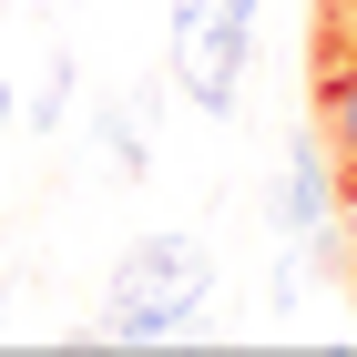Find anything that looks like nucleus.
<instances>
[{"instance_id":"nucleus-1","label":"nucleus","mask_w":357,"mask_h":357,"mask_svg":"<svg viewBox=\"0 0 357 357\" xmlns=\"http://www.w3.org/2000/svg\"><path fill=\"white\" fill-rule=\"evenodd\" d=\"M204 296H215V255L194 235H143L102 286V327L112 337H174L184 317H204Z\"/></svg>"},{"instance_id":"nucleus-2","label":"nucleus","mask_w":357,"mask_h":357,"mask_svg":"<svg viewBox=\"0 0 357 357\" xmlns=\"http://www.w3.org/2000/svg\"><path fill=\"white\" fill-rule=\"evenodd\" d=\"M245 52H255V0H215V21L174 41V82H184L194 112H235L245 92Z\"/></svg>"},{"instance_id":"nucleus-3","label":"nucleus","mask_w":357,"mask_h":357,"mask_svg":"<svg viewBox=\"0 0 357 357\" xmlns=\"http://www.w3.org/2000/svg\"><path fill=\"white\" fill-rule=\"evenodd\" d=\"M275 235H296V245L337 235V153H327V133H306L286 153V174H275Z\"/></svg>"},{"instance_id":"nucleus-4","label":"nucleus","mask_w":357,"mask_h":357,"mask_svg":"<svg viewBox=\"0 0 357 357\" xmlns=\"http://www.w3.org/2000/svg\"><path fill=\"white\" fill-rule=\"evenodd\" d=\"M317 133L337 153V194L357 204V41H317Z\"/></svg>"},{"instance_id":"nucleus-5","label":"nucleus","mask_w":357,"mask_h":357,"mask_svg":"<svg viewBox=\"0 0 357 357\" xmlns=\"http://www.w3.org/2000/svg\"><path fill=\"white\" fill-rule=\"evenodd\" d=\"M102 143H112V174H123V184L153 164V153H143V112H102Z\"/></svg>"},{"instance_id":"nucleus-6","label":"nucleus","mask_w":357,"mask_h":357,"mask_svg":"<svg viewBox=\"0 0 357 357\" xmlns=\"http://www.w3.org/2000/svg\"><path fill=\"white\" fill-rule=\"evenodd\" d=\"M10 123H21V102H10V82H0V133H10Z\"/></svg>"},{"instance_id":"nucleus-7","label":"nucleus","mask_w":357,"mask_h":357,"mask_svg":"<svg viewBox=\"0 0 357 357\" xmlns=\"http://www.w3.org/2000/svg\"><path fill=\"white\" fill-rule=\"evenodd\" d=\"M0 306H10V286H0Z\"/></svg>"}]
</instances>
